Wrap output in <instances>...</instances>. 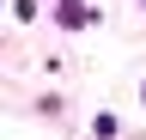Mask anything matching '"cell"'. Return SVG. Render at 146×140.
<instances>
[{"label":"cell","instance_id":"cell-1","mask_svg":"<svg viewBox=\"0 0 146 140\" xmlns=\"http://www.w3.org/2000/svg\"><path fill=\"white\" fill-rule=\"evenodd\" d=\"M85 19H91V12H85V6H79V0H61V25H73V31H79V25H85Z\"/></svg>","mask_w":146,"mask_h":140},{"label":"cell","instance_id":"cell-2","mask_svg":"<svg viewBox=\"0 0 146 140\" xmlns=\"http://www.w3.org/2000/svg\"><path fill=\"white\" fill-rule=\"evenodd\" d=\"M140 104H146V85H140Z\"/></svg>","mask_w":146,"mask_h":140}]
</instances>
